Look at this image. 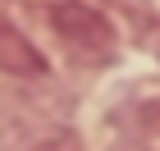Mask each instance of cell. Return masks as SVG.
<instances>
[{
    "mask_svg": "<svg viewBox=\"0 0 160 151\" xmlns=\"http://www.w3.org/2000/svg\"><path fill=\"white\" fill-rule=\"evenodd\" d=\"M50 28H55V37L73 50V55H82V60H105V55L114 50L110 18L96 14L92 5H78V0L55 5V9H50Z\"/></svg>",
    "mask_w": 160,
    "mask_h": 151,
    "instance_id": "cell-1",
    "label": "cell"
},
{
    "mask_svg": "<svg viewBox=\"0 0 160 151\" xmlns=\"http://www.w3.org/2000/svg\"><path fill=\"white\" fill-rule=\"evenodd\" d=\"M0 69L5 73H41V55L23 32H14L9 23H0Z\"/></svg>",
    "mask_w": 160,
    "mask_h": 151,
    "instance_id": "cell-2",
    "label": "cell"
}]
</instances>
